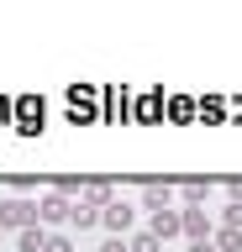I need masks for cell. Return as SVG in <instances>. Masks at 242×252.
Masks as SVG:
<instances>
[{
  "mask_svg": "<svg viewBox=\"0 0 242 252\" xmlns=\"http://www.w3.org/2000/svg\"><path fill=\"white\" fill-rule=\"evenodd\" d=\"M37 226V200H0V231H27Z\"/></svg>",
  "mask_w": 242,
  "mask_h": 252,
  "instance_id": "obj_1",
  "label": "cell"
},
{
  "mask_svg": "<svg viewBox=\"0 0 242 252\" xmlns=\"http://www.w3.org/2000/svg\"><path fill=\"white\" fill-rule=\"evenodd\" d=\"M179 231L190 236V242H210V216L200 205H190V210H179Z\"/></svg>",
  "mask_w": 242,
  "mask_h": 252,
  "instance_id": "obj_2",
  "label": "cell"
},
{
  "mask_svg": "<svg viewBox=\"0 0 242 252\" xmlns=\"http://www.w3.org/2000/svg\"><path fill=\"white\" fill-rule=\"evenodd\" d=\"M69 216H74V205H69V194H58V189H53L48 200L37 205V220H48V226H64Z\"/></svg>",
  "mask_w": 242,
  "mask_h": 252,
  "instance_id": "obj_3",
  "label": "cell"
},
{
  "mask_svg": "<svg viewBox=\"0 0 242 252\" xmlns=\"http://www.w3.org/2000/svg\"><path fill=\"white\" fill-rule=\"evenodd\" d=\"M100 226H105V231H111V236L132 231V205H127V200H111V205H105V210H100Z\"/></svg>",
  "mask_w": 242,
  "mask_h": 252,
  "instance_id": "obj_4",
  "label": "cell"
},
{
  "mask_svg": "<svg viewBox=\"0 0 242 252\" xmlns=\"http://www.w3.org/2000/svg\"><path fill=\"white\" fill-rule=\"evenodd\" d=\"M116 194H111V184L105 179H84V189H79V205H90V210H105Z\"/></svg>",
  "mask_w": 242,
  "mask_h": 252,
  "instance_id": "obj_5",
  "label": "cell"
},
{
  "mask_svg": "<svg viewBox=\"0 0 242 252\" xmlns=\"http://www.w3.org/2000/svg\"><path fill=\"white\" fill-rule=\"evenodd\" d=\"M147 231L158 236V242H169V236H179V210H158V216L147 220Z\"/></svg>",
  "mask_w": 242,
  "mask_h": 252,
  "instance_id": "obj_6",
  "label": "cell"
},
{
  "mask_svg": "<svg viewBox=\"0 0 242 252\" xmlns=\"http://www.w3.org/2000/svg\"><path fill=\"white\" fill-rule=\"evenodd\" d=\"M16 247L21 252H42L48 247V231H42V226H27V231H16Z\"/></svg>",
  "mask_w": 242,
  "mask_h": 252,
  "instance_id": "obj_7",
  "label": "cell"
},
{
  "mask_svg": "<svg viewBox=\"0 0 242 252\" xmlns=\"http://www.w3.org/2000/svg\"><path fill=\"white\" fill-rule=\"evenodd\" d=\"M179 194H184L190 205H206V194H210V179H184V184H179Z\"/></svg>",
  "mask_w": 242,
  "mask_h": 252,
  "instance_id": "obj_8",
  "label": "cell"
},
{
  "mask_svg": "<svg viewBox=\"0 0 242 252\" xmlns=\"http://www.w3.org/2000/svg\"><path fill=\"white\" fill-rule=\"evenodd\" d=\"M69 226L90 231V226H100V210H90V205H79V200H74V216H69Z\"/></svg>",
  "mask_w": 242,
  "mask_h": 252,
  "instance_id": "obj_9",
  "label": "cell"
},
{
  "mask_svg": "<svg viewBox=\"0 0 242 252\" xmlns=\"http://www.w3.org/2000/svg\"><path fill=\"white\" fill-rule=\"evenodd\" d=\"M216 252H242V231L221 226V231H216Z\"/></svg>",
  "mask_w": 242,
  "mask_h": 252,
  "instance_id": "obj_10",
  "label": "cell"
},
{
  "mask_svg": "<svg viewBox=\"0 0 242 252\" xmlns=\"http://www.w3.org/2000/svg\"><path fill=\"white\" fill-rule=\"evenodd\" d=\"M158 247H163V242H158L153 231H137V236L127 242V252H158Z\"/></svg>",
  "mask_w": 242,
  "mask_h": 252,
  "instance_id": "obj_11",
  "label": "cell"
},
{
  "mask_svg": "<svg viewBox=\"0 0 242 252\" xmlns=\"http://www.w3.org/2000/svg\"><path fill=\"white\" fill-rule=\"evenodd\" d=\"M221 226H232V231H242V200H232L221 210Z\"/></svg>",
  "mask_w": 242,
  "mask_h": 252,
  "instance_id": "obj_12",
  "label": "cell"
},
{
  "mask_svg": "<svg viewBox=\"0 0 242 252\" xmlns=\"http://www.w3.org/2000/svg\"><path fill=\"white\" fill-rule=\"evenodd\" d=\"M42 252H74V242H69V236H48V247Z\"/></svg>",
  "mask_w": 242,
  "mask_h": 252,
  "instance_id": "obj_13",
  "label": "cell"
},
{
  "mask_svg": "<svg viewBox=\"0 0 242 252\" xmlns=\"http://www.w3.org/2000/svg\"><path fill=\"white\" fill-rule=\"evenodd\" d=\"M100 252H127V242H121V236H105V242H100Z\"/></svg>",
  "mask_w": 242,
  "mask_h": 252,
  "instance_id": "obj_14",
  "label": "cell"
},
{
  "mask_svg": "<svg viewBox=\"0 0 242 252\" xmlns=\"http://www.w3.org/2000/svg\"><path fill=\"white\" fill-rule=\"evenodd\" d=\"M226 194H232V200H242V179H226Z\"/></svg>",
  "mask_w": 242,
  "mask_h": 252,
  "instance_id": "obj_15",
  "label": "cell"
},
{
  "mask_svg": "<svg viewBox=\"0 0 242 252\" xmlns=\"http://www.w3.org/2000/svg\"><path fill=\"white\" fill-rule=\"evenodd\" d=\"M190 252H216V247H210V242H195V247H190Z\"/></svg>",
  "mask_w": 242,
  "mask_h": 252,
  "instance_id": "obj_16",
  "label": "cell"
},
{
  "mask_svg": "<svg viewBox=\"0 0 242 252\" xmlns=\"http://www.w3.org/2000/svg\"><path fill=\"white\" fill-rule=\"evenodd\" d=\"M0 236H5V231H0Z\"/></svg>",
  "mask_w": 242,
  "mask_h": 252,
  "instance_id": "obj_17",
  "label": "cell"
}]
</instances>
